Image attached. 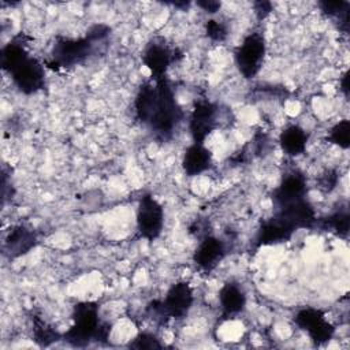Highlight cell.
Listing matches in <instances>:
<instances>
[{"instance_id": "7", "label": "cell", "mask_w": 350, "mask_h": 350, "mask_svg": "<svg viewBox=\"0 0 350 350\" xmlns=\"http://www.w3.org/2000/svg\"><path fill=\"white\" fill-rule=\"evenodd\" d=\"M164 227V209L150 194H144L137 206V230L148 241L160 237Z\"/></svg>"}, {"instance_id": "17", "label": "cell", "mask_w": 350, "mask_h": 350, "mask_svg": "<svg viewBox=\"0 0 350 350\" xmlns=\"http://www.w3.org/2000/svg\"><path fill=\"white\" fill-rule=\"evenodd\" d=\"M323 14L328 16H335L339 19V29L346 33L349 30V7L347 1H320L319 3Z\"/></svg>"}, {"instance_id": "13", "label": "cell", "mask_w": 350, "mask_h": 350, "mask_svg": "<svg viewBox=\"0 0 350 350\" xmlns=\"http://www.w3.org/2000/svg\"><path fill=\"white\" fill-rule=\"evenodd\" d=\"M38 243V238L36 235V232L26 227V226H14L5 239H4V253L11 257V258H16L21 257L26 253H29L31 249H34Z\"/></svg>"}, {"instance_id": "10", "label": "cell", "mask_w": 350, "mask_h": 350, "mask_svg": "<svg viewBox=\"0 0 350 350\" xmlns=\"http://www.w3.org/2000/svg\"><path fill=\"white\" fill-rule=\"evenodd\" d=\"M175 60V51L163 40H152L144 51L142 62L152 74V79L167 77V70Z\"/></svg>"}, {"instance_id": "5", "label": "cell", "mask_w": 350, "mask_h": 350, "mask_svg": "<svg viewBox=\"0 0 350 350\" xmlns=\"http://www.w3.org/2000/svg\"><path fill=\"white\" fill-rule=\"evenodd\" d=\"M194 301L193 290L187 282H178L172 284L163 299L152 301L148 306L153 314L160 319H182L185 317Z\"/></svg>"}, {"instance_id": "15", "label": "cell", "mask_w": 350, "mask_h": 350, "mask_svg": "<svg viewBox=\"0 0 350 350\" xmlns=\"http://www.w3.org/2000/svg\"><path fill=\"white\" fill-rule=\"evenodd\" d=\"M219 304L224 317L237 316L246 306V295L239 284L227 282L219 291Z\"/></svg>"}, {"instance_id": "11", "label": "cell", "mask_w": 350, "mask_h": 350, "mask_svg": "<svg viewBox=\"0 0 350 350\" xmlns=\"http://www.w3.org/2000/svg\"><path fill=\"white\" fill-rule=\"evenodd\" d=\"M308 183L306 178L299 171H291L283 176L279 186L272 193V202L275 208L306 198Z\"/></svg>"}, {"instance_id": "14", "label": "cell", "mask_w": 350, "mask_h": 350, "mask_svg": "<svg viewBox=\"0 0 350 350\" xmlns=\"http://www.w3.org/2000/svg\"><path fill=\"white\" fill-rule=\"evenodd\" d=\"M212 165V153L204 146V144H196L187 146L182 157V168L187 176H197L208 171Z\"/></svg>"}, {"instance_id": "6", "label": "cell", "mask_w": 350, "mask_h": 350, "mask_svg": "<svg viewBox=\"0 0 350 350\" xmlns=\"http://www.w3.org/2000/svg\"><path fill=\"white\" fill-rule=\"evenodd\" d=\"M267 53L265 38L261 33L253 31L247 34L234 52V60L238 71L246 79H250L261 70Z\"/></svg>"}, {"instance_id": "12", "label": "cell", "mask_w": 350, "mask_h": 350, "mask_svg": "<svg viewBox=\"0 0 350 350\" xmlns=\"http://www.w3.org/2000/svg\"><path fill=\"white\" fill-rule=\"evenodd\" d=\"M226 256V243L213 237L205 235L193 253L194 264L204 272H211Z\"/></svg>"}, {"instance_id": "21", "label": "cell", "mask_w": 350, "mask_h": 350, "mask_svg": "<svg viewBox=\"0 0 350 350\" xmlns=\"http://www.w3.org/2000/svg\"><path fill=\"white\" fill-rule=\"evenodd\" d=\"M129 347L138 349V350H153V349L163 347V345L160 343L157 336H154L153 334L141 332L129 343Z\"/></svg>"}, {"instance_id": "18", "label": "cell", "mask_w": 350, "mask_h": 350, "mask_svg": "<svg viewBox=\"0 0 350 350\" xmlns=\"http://www.w3.org/2000/svg\"><path fill=\"white\" fill-rule=\"evenodd\" d=\"M349 224H350V216L346 209L338 211L321 220V227L332 231L334 234H336L338 237H342V238L347 237Z\"/></svg>"}, {"instance_id": "9", "label": "cell", "mask_w": 350, "mask_h": 350, "mask_svg": "<svg viewBox=\"0 0 350 350\" xmlns=\"http://www.w3.org/2000/svg\"><path fill=\"white\" fill-rule=\"evenodd\" d=\"M219 108L206 98H198L194 103L190 119L189 131L196 144H204L205 138L217 127Z\"/></svg>"}, {"instance_id": "3", "label": "cell", "mask_w": 350, "mask_h": 350, "mask_svg": "<svg viewBox=\"0 0 350 350\" xmlns=\"http://www.w3.org/2000/svg\"><path fill=\"white\" fill-rule=\"evenodd\" d=\"M111 331V324L101 321L98 304L83 301L74 306L72 324L63 334V339L75 347L88 346L92 342L105 340Z\"/></svg>"}, {"instance_id": "1", "label": "cell", "mask_w": 350, "mask_h": 350, "mask_svg": "<svg viewBox=\"0 0 350 350\" xmlns=\"http://www.w3.org/2000/svg\"><path fill=\"white\" fill-rule=\"evenodd\" d=\"M134 111L135 118L159 141L171 139L185 116L167 77L141 85L134 98Z\"/></svg>"}, {"instance_id": "22", "label": "cell", "mask_w": 350, "mask_h": 350, "mask_svg": "<svg viewBox=\"0 0 350 350\" xmlns=\"http://www.w3.org/2000/svg\"><path fill=\"white\" fill-rule=\"evenodd\" d=\"M206 37L215 42H223L227 38V27L224 23L216 19H209L205 23Z\"/></svg>"}, {"instance_id": "24", "label": "cell", "mask_w": 350, "mask_h": 350, "mask_svg": "<svg viewBox=\"0 0 350 350\" xmlns=\"http://www.w3.org/2000/svg\"><path fill=\"white\" fill-rule=\"evenodd\" d=\"M336 183H338V174L335 171H328L323 175V179L320 182V187L325 191V193H329L331 190H334L336 187Z\"/></svg>"}, {"instance_id": "4", "label": "cell", "mask_w": 350, "mask_h": 350, "mask_svg": "<svg viewBox=\"0 0 350 350\" xmlns=\"http://www.w3.org/2000/svg\"><path fill=\"white\" fill-rule=\"evenodd\" d=\"M94 42L85 37L68 38L57 37L52 49L51 56L45 60V64L55 71L70 70L81 63H83L93 52Z\"/></svg>"}, {"instance_id": "19", "label": "cell", "mask_w": 350, "mask_h": 350, "mask_svg": "<svg viewBox=\"0 0 350 350\" xmlns=\"http://www.w3.org/2000/svg\"><path fill=\"white\" fill-rule=\"evenodd\" d=\"M33 336L40 346H49L60 338L59 332H56L53 327L37 316L33 319Z\"/></svg>"}, {"instance_id": "8", "label": "cell", "mask_w": 350, "mask_h": 350, "mask_svg": "<svg viewBox=\"0 0 350 350\" xmlns=\"http://www.w3.org/2000/svg\"><path fill=\"white\" fill-rule=\"evenodd\" d=\"M294 323L298 328L305 331L310 340L320 346L332 339L335 334L334 325L325 319L323 310L312 306H306L297 312L294 316Z\"/></svg>"}, {"instance_id": "23", "label": "cell", "mask_w": 350, "mask_h": 350, "mask_svg": "<svg viewBox=\"0 0 350 350\" xmlns=\"http://www.w3.org/2000/svg\"><path fill=\"white\" fill-rule=\"evenodd\" d=\"M109 31L111 29L107 26V25H93L88 33H86V37L90 38L93 42H97V41H104L108 36H109Z\"/></svg>"}, {"instance_id": "20", "label": "cell", "mask_w": 350, "mask_h": 350, "mask_svg": "<svg viewBox=\"0 0 350 350\" xmlns=\"http://www.w3.org/2000/svg\"><path fill=\"white\" fill-rule=\"evenodd\" d=\"M328 139L338 145L342 149H349L350 146V122L347 119H343L338 122L335 126L331 127L328 133Z\"/></svg>"}, {"instance_id": "2", "label": "cell", "mask_w": 350, "mask_h": 350, "mask_svg": "<svg viewBox=\"0 0 350 350\" xmlns=\"http://www.w3.org/2000/svg\"><path fill=\"white\" fill-rule=\"evenodd\" d=\"M0 63L23 94H34L44 89V64L29 53L22 36L15 37L1 48Z\"/></svg>"}, {"instance_id": "16", "label": "cell", "mask_w": 350, "mask_h": 350, "mask_svg": "<svg viewBox=\"0 0 350 350\" xmlns=\"http://www.w3.org/2000/svg\"><path fill=\"white\" fill-rule=\"evenodd\" d=\"M308 139L309 135L302 127L298 124H290L280 133L279 145L287 156L295 157L305 152Z\"/></svg>"}, {"instance_id": "27", "label": "cell", "mask_w": 350, "mask_h": 350, "mask_svg": "<svg viewBox=\"0 0 350 350\" xmlns=\"http://www.w3.org/2000/svg\"><path fill=\"white\" fill-rule=\"evenodd\" d=\"M349 75H350V72H349V70H347V71H345V72L342 74V77H340V79H339L340 90L343 92L345 97H349V78H350Z\"/></svg>"}, {"instance_id": "25", "label": "cell", "mask_w": 350, "mask_h": 350, "mask_svg": "<svg viewBox=\"0 0 350 350\" xmlns=\"http://www.w3.org/2000/svg\"><path fill=\"white\" fill-rule=\"evenodd\" d=\"M196 4H197V7H200L201 10H204L205 12H209V14L217 12L221 7V3L216 1V0H200Z\"/></svg>"}, {"instance_id": "26", "label": "cell", "mask_w": 350, "mask_h": 350, "mask_svg": "<svg viewBox=\"0 0 350 350\" xmlns=\"http://www.w3.org/2000/svg\"><path fill=\"white\" fill-rule=\"evenodd\" d=\"M272 11V4L269 1H257L254 3V12L258 19H264Z\"/></svg>"}]
</instances>
